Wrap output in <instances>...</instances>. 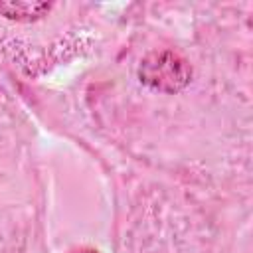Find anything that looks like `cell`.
<instances>
[{"label": "cell", "instance_id": "6da1fadb", "mask_svg": "<svg viewBox=\"0 0 253 253\" xmlns=\"http://www.w3.org/2000/svg\"><path fill=\"white\" fill-rule=\"evenodd\" d=\"M138 79L152 91L174 95L190 85L192 65L174 49H156L140 61Z\"/></svg>", "mask_w": 253, "mask_h": 253}, {"label": "cell", "instance_id": "7a4b0ae2", "mask_svg": "<svg viewBox=\"0 0 253 253\" xmlns=\"http://www.w3.org/2000/svg\"><path fill=\"white\" fill-rule=\"evenodd\" d=\"M51 2L36 0H0V16L14 22H36L49 14Z\"/></svg>", "mask_w": 253, "mask_h": 253}, {"label": "cell", "instance_id": "3957f363", "mask_svg": "<svg viewBox=\"0 0 253 253\" xmlns=\"http://www.w3.org/2000/svg\"><path fill=\"white\" fill-rule=\"evenodd\" d=\"M71 253H99V251H95V249H91V247H77V249H73Z\"/></svg>", "mask_w": 253, "mask_h": 253}]
</instances>
